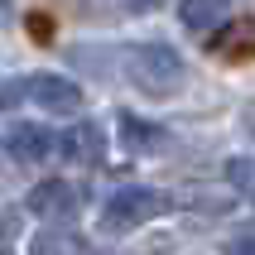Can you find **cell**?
<instances>
[{
    "mask_svg": "<svg viewBox=\"0 0 255 255\" xmlns=\"http://www.w3.org/2000/svg\"><path fill=\"white\" fill-rule=\"evenodd\" d=\"M126 72L144 97H173L178 82H183V58L169 43H140V48H130V68Z\"/></svg>",
    "mask_w": 255,
    "mask_h": 255,
    "instance_id": "obj_1",
    "label": "cell"
},
{
    "mask_svg": "<svg viewBox=\"0 0 255 255\" xmlns=\"http://www.w3.org/2000/svg\"><path fill=\"white\" fill-rule=\"evenodd\" d=\"M231 255H255V231L236 236V241H231Z\"/></svg>",
    "mask_w": 255,
    "mask_h": 255,
    "instance_id": "obj_11",
    "label": "cell"
},
{
    "mask_svg": "<svg viewBox=\"0 0 255 255\" xmlns=\"http://www.w3.org/2000/svg\"><path fill=\"white\" fill-rule=\"evenodd\" d=\"M121 135H126V144L130 149H144V154H149V149H159V144L169 140V130L164 126H154V121H140V116H121Z\"/></svg>",
    "mask_w": 255,
    "mask_h": 255,
    "instance_id": "obj_8",
    "label": "cell"
},
{
    "mask_svg": "<svg viewBox=\"0 0 255 255\" xmlns=\"http://www.w3.org/2000/svg\"><path fill=\"white\" fill-rule=\"evenodd\" d=\"M169 212V198L164 193H154V188H121L111 202H106V227L111 231H135L144 227V222H154V217Z\"/></svg>",
    "mask_w": 255,
    "mask_h": 255,
    "instance_id": "obj_2",
    "label": "cell"
},
{
    "mask_svg": "<svg viewBox=\"0 0 255 255\" xmlns=\"http://www.w3.org/2000/svg\"><path fill=\"white\" fill-rule=\"evenodd\" d=\"M251 126H255V116H251Z\"/></svg>",
    "mask_w": 255,
    "mask_h": 255,
    "instance_id": "obj_14",
    "label": "cell"
},
{
    "mask_svg": "<svg viewBox=\"0 0 255 255\" xmlns=\"http://www.w3.org/2000/svg\"><path fill=\"white\" fill-rule=\"evenodd\" d=\"M227 183L241 193V198H255V154H236L227 159Z\"/></svg>",
    "mask_w": 255,
    "mask_h": 255,
    "instance_id": "obj_10",
    "label": "cell"
},
{
    "mask_svg": "<svg viewBox=\"0 0 255 255\" xmlns=\"http://www.w3.org/2000/svg\"><path fill=\"white\" fill-rule=\"evenodd\" d=\"M24 92L39 101L43 111H58V116H72L82 106V87L72 82V77H58V72H34L24 82Z\"/></svg>",
    "mask_w": 255,
    "mask_h": 255,
    "instance_id": "obj_3",
    "label": "cell"
},
{
    "mask_svg": "<svg viewBox=\"0 0 255 255\" xmlns=\"http://www.w3.org/2000/svg\"><path fill=\"white\" fill-rule=\"evenodd\" d=\"M5 236H14V222H10V212H0V241Z\"/></svg>",
    "mask_w": 255,
    "mask_h": 255,
    "instance_id": "obj_13",
    "label": "cell"
},
{
    "mask_svg": "<svg viewBox=\"0 0 255 255\" xmlns=\"http://www.w3.org/2000/svg\"><path fill=\"white\" fill-rule=\"evenodd\" d=\"M53 149H58V140L43 126H34V121H14V126L5 130V154H10L14 164H43Z\"/></svg>",
    "mask_w": 255,
    "mask_h": 255,
    "instance_id": "obj_4",
    "label": "cell"
},
{
    "mask_svg": "<svg viewBox=\"0 0 255 255\" xmlns=\"http://www.w3.org/2000/svg\"><path fill=\"white\" fill-rule=\"evenodd\" d=\"M212 53H222V58H251L255 53V19H236V24H227V29H217V39H212Z\"/></svg>",
    "mask_w": 255,
    "mask_h": 255,
    "instance_id": "obj_6",
    "label": "cell"
},
{
    "mask_svg": "<svg viewBox=\"0 0 255 255\" xmlns=\"http://www.w3.org/2000/svg\"><path fill=\"white\" fill-rule=\"evenodd\" d=\"M178 19L188 29H212L227 19V0H178Z\"/></svg>",
    "mask_w": 255,
    "mask_h": 255,
    "instance_id": "obj_9",
    "label": "cell"
},
{
    "mask_svg": "<svg viewBox=\"0 0 255 255\" xmlns=\"http://www.w3.org/2000/svg\"><path fill=\"white\" fill-rule=\"evenodd\" d=\"M24 207L34 217H48V222L68 217L72 212V188H68V178H43V183H34V188H29V198H24Z\"/></svg>",
    "mask_w": 255,
    "mask_h": 255,
    "instance_id": "obj_5",
    "label": "cell"
},
{
    "mask_svg": "<svg viewBox=\"0 0 255 255\" xmlns=\"http://www.w3.org/2000/svg\"><path fill=\"white\" fill-rule=\"evenodd\" d=\"M130 10H159V5H164V0H126Z\"/></svg>",
    "mask_w": 255,
    "mask_h": 255,
    "instance_id": "obj_12",
    "label": "cell"
},
{
    "mask_svg": "<svg viewBox=\"0 0 255 255\" xmlns=\"http://www.w3.org/2000/svg\"><path fill=\"white\" fill-rule=\"evenodd\" d=\"M63 159H82V164H92V159L101 154V126H92V121H82V126H72L68 135H63Z\"/></svg>",
    "mask_w": 255,
    "mask_h": 255,
    "instance_id": "obj_7",
    "label": "cell"
}]
</instances>
